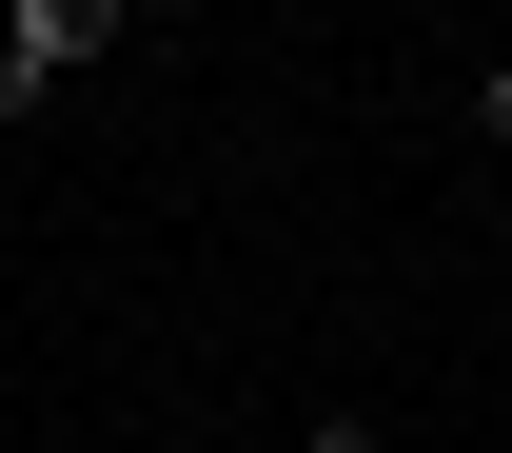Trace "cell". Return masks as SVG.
Masks as SVG:
<instances>
[{"label":"cell","instance_id":"3957f363","mask_svg":"<svg viewBox=\"0 0 512 453\" xmlns=\"http://www.w3.org/2000/svg\"><path fill=\"white\" fill-rule=\"evenodd\" d=\"M453 119H473V138L512 158V60H473V99H453Z\"/></svg>","mask_w":512,"mask_h":453},{"label":"cell","instance_id":"7a4b0ae2","mask_svg":"<svg viewBox=\"0 0 512 453\" xmlns=\"http://www.w3.org/2000/svg\"><path fill=\"white\" fill-rule=\"evenodd\" d=\"M296 453H394V434L355 414V394H316V414H296Z\"/></svg>","mask_w":512,"mask_h":453},{"label":"cell","instance_id":"6da1fadb","mask_svg":"<svg viewBox=\"0 0 512 453\" xmlns=\"http://www.w3.org/2000/svg\"><path fill=\"white\" fill-rule=\"evenodd\" d=\"M138 40V0H0V119H40L79 60H119Z\"/></svg>","mask_w":512,"mask_h":453}]
</instances>
